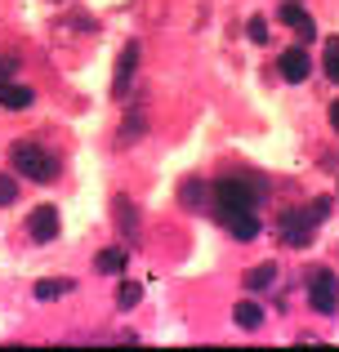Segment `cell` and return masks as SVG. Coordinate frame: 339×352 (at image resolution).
I'll list each match as a JSON object with an SVG mask.
<instances>
[{
  "instance_id": "1",
  "label": "cell",
  "mask_w": 339,
  "mask_h": 352,
  "mask_svg": "<svg viewBox=\"0 0 339 352\" xmlns=\"http://www.w3.org/2000/svg\"><path fill=\"white\" fill-rule=\"evenodd\" d=\"M9 165L32 183H54L58 179V156H54L50 147H41V143H27V138L9 147Z\"/></svg>"
},
{
  "instance_id": "2",
  "label": "cell",
  "mask_w": 339,
  "mask_h": 352,
  "mask_svg": "<svg viewBox=\"0 0 339 352\" xmlns=\"http://www.w3.org/2000/svg\"><path fill=\"white\" fill-rule=\"evenodd\" d=\"M313 232H317V214H313V206L308 210H286V214H281V241H286V245H308V241H313Z\"/></svg>"
},
{
  "instance_id": "3",
  "label": "cell",
  "mask_w": 339,
  "mask_h": 352,
  "mask_svg": "<svg viewBox=\"0 0 339 352\" xmlns=\"http://www.w3.org/2000/svg\"><path fill=\"white\" fill-rule=\"evenodd\" d=\"M308 303H313L322 317H331V312L339 308V281L331 267H317L313 272V285H308Z\"/></svg>"
},
{
  "instance_id": "4",
  "label": "cell",
  "mask_w": 339,
  "mask_h": 352,
  "mask_svg": "<svg viewBox=\"0 0 339 352\" xmlns=\"http://www.w3.org/2000/svg\"><path fill=\"white\" fill-rule=\"evenodd\" d=\"M254 192L245 188V183H237V179H219L215 183V214L219 210H254Z\"/></svg>"
},
{
  "instance_id": "5",
  "label": "cell",
  "mask_w": 339,
  "mask_h": 352,
  "mask_svg": "<svg viewBox=\"0 0 339 352\" xmlns=\"http://www.w3.org/2000/svg\"><path fill=\"white\" fill-rule=\"evenodd\" d=\"M215 219H219V223H223L237 241H254V236H259V214H254V210H219Z\"/></svg>"
},
{
  "instance_id": "6",
  "label": "cell",
  "mask_w": 339,
  "mask_h": 352,
  "mask_svg": "<svg viewBox=\"0 0 339 352\" xmlns=\"http://www.w3.org/2000/svg\"><path fill=\"white\" fill-rule=\"evenodd\" d=\"M27 236L41 241V245L54 241V236H58V210H54V206H36L32 214H27Z\"/></svg>"
},
{
  "instance_id": "7",
  "label": "cell",
  "mask_w": 339,
  "mask_h": 352,
  "mask_svg": "<svg viewBox=\"0 0 339 352\" xmlns=\"http://www.w3.org/2000/svg\"><path fill=\"white\" fill-rule=\"evenodd\" d=\"M277 72H281V80H290V85H304V80H308V72H313V63H308V54L295 45V50H286V54H281Z\"/></svg>"
},
{
  "instance_id": "8",
  "label": "cell",
  "mask_w": 339,
  "mask_h": 352,
  "mask_svg": "<svg viewBox=\"0 0 339 352\" xmlns=\"http://www.w3.org/2000/svg\"><path fill=\"white\" fill-rule=\"evenodd\" d=\"M134 67H139V45H125V54H121V63H116V85H112V98H125L130 94V85H134Z\"/></svg>"
},
{
  "instance_id": "9",
  "label": "cell",
  "mask_w": 339,
  "mask_h": 352,
  "mask_svg": "<svg viewBox=\"0 0 339 352\" xmlns=\"http://www.w3.org/2000/svg\"><path fill=\"white\" fill-rule=\"evenodd\" d=\"M32 89L27 85H18V80H9V76H0V107H9V112H18V107H32Z\"/></svg>"
},
{
  "instance_id": "10",
  "label": "cell",
  "mask_w": 339,
  "mask_h": 352,
  "mask_svg": "<svg viewBox=\"0 0 339 352\" xmlns=\"http://www.w3.org/2000/svg\"><path fill=\"white\" fill-rule=\"evenodd\" d=\"M281 23H290L299 36H304V41H313V36H317V23L304 14V5H295V0H286V5H281Z\"/></svg>"
},
{
  "instance_id": "11",
  "label": "cell",
  "mask_w": 339,
  "mask_h": 352,
  "mask_svg": "<svg viewBox=\"0 0 339 352\" xmlns=\"http://www.w3.org/2000/svg\"><path fill=\"white\" fill-rule=\"evenodd\" d=\"M232 317H237V326H241V330H259L263 326V308H259V303H250V299L237 303Z\"/></svg>"
},
{
  "instance_id": "12",
  "label": "cell",
  "mask_w": 339,
  "mask_h": 352,
  "mask_svg": "<svg viewBox=\"0 0 339 352\" xmlns=\"http://www.w3.org/2000/svg\"><path fill=\"white\" fill-rule=\"evenodd\" d=\"M67 290H72V281H67V276H58V281H36V299H41V303L63 299Z\"/></svg>"
},
{
  "instance_id": "13",
  "label": "cell",
  "mask_w": 339,
  "mask_h": 352,
  "mask_svg": "<svg viewBox=\"0 0 339 352\" xmlns=\"http://www.w3.org/2000/svg\"><path fill=\"white\" fill-rule=\"evenodd\" d=\"M125 263H130V258H125V250H103V254H98V272H107V276H116V272H125Z\"/></svg>"
},
{
  "instance_id": "14",
  "label": "cell",
  "mask_w": 339,
  "mask_h": 352,
  "mask_svg": "<svg viewBox=\"0 0 339 352\" xmlns=\"http://www.w3.org/2000/svg\"><path fill=\"white\" fill-rule=\"evenodd\" d=\"M272 281H277V267L272 263H259V267L245 272V290H263V285H272Z\"/></svg>"
},
{
  "instance_id": "15",
  "label": "cell",
  "mask_w": 339,
  "mask_h": 352,
  "mask_svg": "<svg viewBox=\"0 0 339 352\" xmlns=\"http://www.w3.org/2000/svg\"><path fill=\"white\" fill-rule=\"evenodd\" d=\"M139 299H143V285H139V281H125L121 290H116V308H121V312L139 308Z\"/></svg>"
},
{
  "instance_id": "16",
  "label": "cell",
  "mask_w": 339,
  "mask_h": 352,
  "mask_svg": "<svg viewBox=\"0 0 339 352\" xmlns=\"http://www.w3.org/2000/svg\"><path fill=\"white\" fill-rule=\"evenodd\" d=\"M322 63H326V76L339 85V36L335 41H326V54H322Z\"/></svg>"
},
{
  "instance_id": "17",
  "label": "cell",
  "mask_w": 339,
  "mask_h": 352,
  "mask_svg": "<svg viewBox=\"0 0 339 352\" xmlns=\"http://www.w3.org/2000/svg\"><path fill=\"white\" fill-rule=\"evenodd\" d=\"M14 201H18V183L9 174H0V206H14Z\"/></svg>"
},
{
  "instance_id": "18",
  "label": "cell",
  "mask_w": 339,
  "mask_h": 352,
  "mask_svg": "<svg viewBox=\"0 0 339 352\" xmlns=\"http://www.w3.org/2000/svg\"><path fill=\"white\" fill-rule=\"evenodd\" d=\"M245 36H250L254 45H263L268 41V23H263V18H250V23H245Z\"/></svg>"
},
{
  "instance_id": "19",
  "label": "cell",
  "mask_w": 339,
  "mask_h": 352,
  "mask_svg": "<svg viewBox=\"0 0 339 352\" xmlns=\"http://www.w3.org/2000/svg\"><path fill=\"white\" fill-rule=\"evenodd\" d=\"M206 183H183V206H201V197H206Z\"/></svg>"
},
{
  "instance_id": "20",
  "label": "cell",
  "mask_w": 339,
  "mask_h": 352,
  "mask_svg": "<svg viewBox=\"0 0 339 352\" xmlns=\"http://www.w3.org/2000/svg\"><path fill=\"white\" fill-rule=\"evenodd\" d=\"M0 76H18V58H0Z\"/></svg>"
},
{
  "instance_id": "21",
  "label": "cell",
  "mask_w": 339,
  "mask_h": 352,
  "mask_svg": "<svg viewBox=\"0 0 339 352\" xmlns=\"http://www.w3.org/2000/svg\"><path fill=\"white\" fill-rule=\"evenodd\" d=\"M331 125H335V129H339V103H335V107H331Z\"/></svg>"
}]
</instances>
